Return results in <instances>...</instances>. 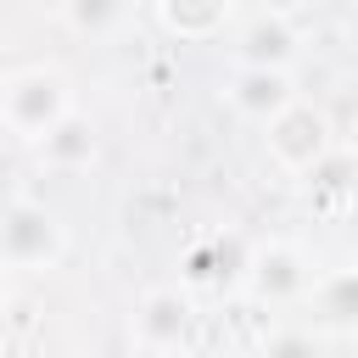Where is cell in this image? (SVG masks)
Here are the masks:
<instances>
[{
    "label": "cell",
    "instance_id": "6da1fadb",
    "mask_svg": "<svg viewBox=\"0 0 358 358\" xmlns=\"http://www.w3.org/2000/svg\"><path fill=\"white\" fill-rule=\"evenodd\" d=\"M62 117H73V90L56 67H22L0 84V123L17 140L39 145Z\"/></svg>",
    "mask_w": 358,
    "mask_h": 358
},
{
    "label": "cell",
    "instance_id": "7a4b0ae2",
    "mask_svg": "<svg viewBox=\"0 0 358 358\" xmlns=\"http://www.w3.org/2000/svg\"><path fill=\"white\" fill-rule=\"evenodd\" d=\"M263 145H268V157L285 168V173H313L319 162H324V151H330V117L313 106V101H291L285 112H274L268 123H263Z\"/></svg>",
    "mask_w": 358,
    "mask_h": 358
},
{
    "label": "cell",
    "instance_id": "3957f363",
    "mask_svg": "<svg viewBox=\"0 0 358 358\" xmlns=\"http://www.w3.org/2000/svg\"><path fill=\"white\" fill-rule=\"evenodd\" d=\"M62 257V218L39 201H11L0 213V268H45Z\"/></svg>",
    "mask_w": 358,
    "mask_h": 358
},
{
    "label": "cell",
    "instance_id": "277c9868",
    "mask_svg": "<svg viewBox=\"0 0 358 358\" xmlns=\"http://www.w3.org/2000/svg\"><path fill=\"white\" fill-rule=\"evenodd\" d=\"M235 22H241V39H235V62L241 67H280V73H291L296 45H302L291 11H246Z\"/></svg>",
    "mask_w": 358,
    "mask_h": 358
},
{
    "label": "cell",
    "instance_id": "5b68a950",
    "mask_svg": "<svg viewBox=\"0 0 358 358\" xmlns=\"http://www.w3.org/2000/svg\"><path fill=\"white\" fill-rule=\"evenodd\" d=\"M224 101H229L246 123H268L274 112H285V106L296 101V78L280 73V67H241V62H235V73H229V84H224Z\"/></svg>",
    "mask_w": 358,
    "mask_h": 358
},
{
    "label": "cell",
    "instance_id": "8992f818",
    "mask_svg": "<svg viewBox=\"0 0 358 358\" xmlns=\"http://www.w3.org/2000/svg\"><path fill=\"white\" fill-rule=\"evenodd\" d=\"M185 324H190V302L179 296V291H145L140 296V308H134V341L145 347V352H168V347H179L185 341Z\"/></svg>",
    "mask_w": 358,
    "mask_h": 358
},
{
    "label": "cell",
    "instance_id": "52a82bcc",
    "mask_svg": "<svg viewBox=\"0 0 358 358\" xmlns=\"http://www.w3.org/2000/svg\"><path fill=\"white\" fill-rule=\"evenodd\" d=\"M246 274H252V291H257V296H302V291L313 285V274L302 268V257H296L291 246H263V252L246 263Z\"/></svg>",
    "mask_w": 358,
    "mask_h": 358
},
{
    "label": "cell",
    "instance_id": "ba28073f",
    "mask_svg": "<svg viewBox=\"0 0 358 358\" xmlns=\"http://www.w3.org/2000/svg\"><path fill=\"white\" fill-rule=\"evenodd\" d=\"M157 22L168 28V34H179V39H213V34H224L229 22H235V6H218V0H207V6H190V0H162L157 6Z\"/></svg>",
    "mask_w": 358,
    "mask_h": 358
},
{
    "label": "cell",
    "instance_id": "9c48e42d",
    "mask_svg": "<svg viewBox=\"0 0 358 358\" xmlns=\"http://www.w3.org/2000/svg\"><path fill=\"white\" fill-rule=\"evenodd\" d=\"M308 296H313V324H319V330H347V324H352V274H347V268L313 274Z\"/></svg>",
    "mask_w": 358,
    "mask_h": 358
},
{
    "label": "cell",
    "instance_id": "30bf717a",
    "mask_svg": "<svg viewBox=\"0 0 358 358\" xmlns=\"http://www.w3.org/2000/svg\"><path fill=\"white\" fill-rule=\"evenodd\" d=\"M39 151H45V162H62V168H78V162H90L95 157V134H90V123L73 112V117H62L45 140H39Z\"/></svg>",
    "mask_w": 358,
    "mask_h": 358
},
{
    "label": "cell",
    "instance_id": "8fae6325",
    "mask_svg": "<svg viewBox=\"0 0 358 358\" xmlns=\"http://www.w3.org/2000/svg\"><path fill=\"white\" fill-rule=\"evenodd\" d=\"M263 358H319V341H313V330H280L263 347Z\"/></svg>",
    "mask_w": 358,
    "mask_h": 358
},
{
    "label": "cell",
    "instance_id": "7c38bea8",
    "mask_svg": "<svg viewBox=\"0 0 358 358\" xmlns=\"http://www.w3.org/2000/svg\"><path fill=\"white\" fill-rule=\"evenodd\" d=\"M0 302H6V268H0Z\"/></svg>",
    "mask_w": 358,
    "mask_h": 358
}]
</instances>
